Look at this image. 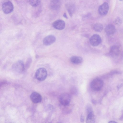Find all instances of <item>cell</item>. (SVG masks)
Listing matches in <instances>:
<instances>
[{
    "label": "cell",
    "mask_w": 123,
    "mask_h": 123,
    "mask_svg": "<svg viewBox=\"0 0 123 123\" xmlns=\"http://www.w3.org/2000/svg\"><path fill=\"white\" fill-rule=\"evenodd\" d=\"M2 9L4 13L6 14H9L13 11V5L11 2L9 1H6L2 4Z\"/></svg>",
    "instance_id": "cell-5"
},
{
    "label": "cell",
    "mask_w": 123,
    "mask_h": 123,
    "mask_svg": "<svg viewBox=\"0 0 123 123\" xmlns=\"http://www.w3.org/2000/svg\"><path fill=\"white\" fill-rule=\"evenodd\" d=\"M47 72L44 68H41L38 69L36 71L35 76L36 79L38 80H44L47 76Z\"/></svg>",
    "instance_id": "cell-2"
},
{
    "label": "cell",
    "mask_w": 123,
    "mask_h": 123,
    "mask_svg": "<svg viewBox=\"0 0 123 123\" xmlns=\"http://www.w3.org/2000/svg\"><path fill=\"white\" fill-rule=\"evenodd\" d=\"M92 28L95 31L100 32L103 30V26L102 24L99 23H97L93 25Z\"/></svg>",
    "instance_id": "cell-16"
},
{
    "label": "cell",
    "mask_w": 123,
    "mask_h": 123,
    "mask_svg": "<svg viewBox=\"0 0 123 123\" xmlns=\"http://www.w3.org/2000/svg\"><path fill=\"white\" fill-rule=\"evenodd\" d=\"M56 38L53 35H50L46 37L43 39V43L46 46L50 45L53 43L56 40Z\"/></svg>",
    "instance_id": "cell-9"
},
{
    "label": "cell",
    "mask_w": 123,
    "mask_h": 123,
    "mask_svg": "<svg viewBox=\"0 0 123 123\" xmlns=\"http://www.w3.org/2000/svg\"><path fill=\"white\" fill-rule=\"evenodd\" d=\"M84 121V117L82 115H81L80 117V121L81 122H83Z\"/></svg>",
    "instance_id": "cell-21"
},
{
    "label": "cell",
    "mask_w": 123,
    "mask_h": 123,
    "mask_svg": "<svg viewBox=\"0 0 123 123\" xmlns=\"http://www.w3.org/2000/svg\"><path fill=\"white\" fill-rule=\"evenodd\" d=\"M71 99L70 95L68 93H64L62 94L59 97V101L63 106L67 105L69 104Z\"/></svg>",
    "instance_id": "cell-3"
},
{
    "label": "cell",
    "mask_w": 123,
    "mask_h": 123,
    "mask_svg": "<svg viewBox=\"0 0 123 123\" xmlns=\"http://www.w3.org/2000/svg\"><path fill=\"white\" fill-rule=\"evenodd\" d=\"M61 5L60 0H51L50 3V6L52 9L56 10L60 7Z\"/></svg>",
    "instance_id": "cell-12"
},
{
    "label": "cell",
    "mask_w": 123,
    "mask_h": 123,
    "mask_svg": "<svg viewBox=\"0 0 123 123\" xmlns=\"http://www.w3.org/2000/svg\"><path fill=\"white\" fill-rule=\"evenodd\" d=\"M71 62L75 64H78L81 63L83 61V58L81 57L74 56H72L70 59Z\"/></svg>",
    "instance_id": "cell-14"
},
{
    "label": "cell",
    "mask_w": 123,
    "mask_h": 123,
    "mask_svg": "<svg viewBox=\"0 0 123 123\" xmlns=\"http://www.w3.org/2000/svg\"><path fill=\"white\" fill-rule=\"evenodd\" d=\"M109 9L108 4V3L105 2L99 6L98 11L100 14L101 15H104L107 14Z\"/></svg>",
    "instance_id": "cell-8"
},
{
    "label": "cell",
    "mask_w": 123,
    "mask_h": 123,
    "mask_svg": "<svg viewBox=\"0 0 123 123\" xmlns=\"http://www.w3.org/2000/svg\"><path fill=\"white\" fill-rule=\"evenodd\" d=\"M105 31L106 33L108 35H112L115 32L116 29L115 26L113 25L109 24L105 27Z\"/></svg>",
    "instance_id": "cell-13"
},
{
    "label": "cell",
    "mask_w": 123,
    "mask_h": 123,
    "mask_svg": "<svg viewBox=\"0 0 123 123\" xmlns=\"http://www.w3.org/2000/svg\"><path fill=\"white\" fill-rule=\"evenodd\" d=\"M120 52V50L119 47L117 46H113L110 48V53L113 57H116L118 56Z\"/></svg>",
    "instance_id": "cell-11"
},
{
    "label": "cell",
    "mask_w": 123,
    "mask_h": 123,
    "mask_svg": "<svg viewBox=\"0 0 123 123\" xmlns=\"http://www.w3.org/2000/svg\"><path fill=\"white\" fill-rule=\"evenodd\" d=\"M90 43L93 46H96L99 45L101 42V39L99 35L94 34L90 38Z\"/></svg>",
    "instance_id": "cell-6"
},
{
    "label": "cell",
    "mask_w": 123,
    "mask_h": 123,
    "mask_svg": "<svg viewBox=\"0 0 123 123\" xmlns=\"http://www.w3.org/2000/svg\"><path fill=\"white\" fill-rule=\"evenodd\" d=\"M121 22L120 19L119 18H117L115 21V23L117 25H119Z\"/></svg>",
    "instance_id": "cell-20"
},
{
    "label": "cell",
    "mask_w": 123,
    "mask_h": 123,
    "mask_svg": "<svg viewBox=\"0 0 123 123\" xmlns=\"http://www.w3.org/2000/svg\"><path fill=\"white\" fill-rule=\"evenodd\" d=\"M71 91L72 93L74 95H77L78 94V90L75 87H73L71 89Z\"/></svg>",
    "instance_id": "cell-19"
},
{
    "label": "cell",
    "mask_w": 123,
    "mask_h": 123,
    "mask_svg": "<svg viewBox=\"0 0 123 123\" xmlns=\"http://www.w3.org/2000/svg\"><path fill=\"white\" fill-rule=\"evenodd\" d=\"M12 68L16 72L21 73L24 71L25 67L23 62L21 60L16 62L13 65Z\"/></svg>",
    "instance_id": "cell-4"
},
{
    "label": "cell",
    "mask_w": 123,
    "mask_h": 123,
    "mask_svg": "<svg viewBox=\"0 0 123 123\" xmlns=\"http://www.w3.org/2000/svg\"><path fill=\"white\" fill-rule=\"evenodd\" d=\"M92 102H93L94 103H93V104H95V101H94V100H92Z\"/></svg>",
    "instance_id": "cell-24"
},
{
    "label": "cell",
    "mask_w": 123,
    "mask_h": 123,
    "mask_svg": "<svg viewBox=\"0 0 123 123\" xmlns=\"http://www.w3.org/2000/svg\"><path fill=\"white\" fill-rule=\"evenodd\" d=\"M41 0H29L30 4L32 6L36 7L40 3Z\"/></svg>",
    "instance_id": "cell-17"
},
{
    "label": "cell",
    "mask_w": 123,
    "mask_h": 123,
    "mask_svg": "<svg viewBox=\"0 0 123 123\" xmlns=\"http://www.w3.org/2000/svg\"><path fill=\"white\" fill-rule=\"evenodd\" d=\"M30 98L31 101L35 103H40L42 100L41 95L40 94L36 92L32 93L30 95Z\"/></svg>",
    "instance_id": "cell-7"
},
{
    "label": "cell",
    "mask_w": 123,
    "mask_h": 123,
    "mask_svg": "<svg viewBox=\"0 0 123 123\" xmlns=\"http://www.w3.org/2000/svg\"><path fill=\"white\" fill-rule=\"evenodd\" d=\"M63 16L65 18H68V17L67 15L65 13H64Z\"/></svg>",
    "instance_id": "cell-23"
},
{
    "label": "cell",
    "mask_w": 123,
    "mask_h": 123,
    "mask_svg": "<svg viewBox=\"0 0 123 123\" xmlns=\"http://www.w3.org/2000/svg\"><path fill=\"white\" fill-rule=\"evenodd\" d=\"M86 108L87 114L93 111L92 108L90 105H88L86 106Z\"/></svg>",
    "instance_id": "cell-18"
},
{
    "label": "cell",
    "mask_w": 123,
    "mask_h": 123,
    "mask_svg": "<svg viewBox=\"0 0 123 123\" xmlns=\"http://www.w3.org/2000/svg\"><path fill=\"white\" fill-rule=\"evenodd\" d=\"M103 82L101 79L97 78L94 79L91 82L90 86L92 89L94 91H98L102 88Z\"/></svg>",
    "instance_id": "cell-1"
},
{
    "label": "cell",
    "mask_w": 123,
    "mask_h": 123,
    "mask_svg": "<svg viewBox=\"0 0 123 123\" xmlns=\"http://www.w3.org/2000/svg\"><path fill=\"white\" fill-rule=\"evenodd\" d=\"M120 0V1H122L123 0Z\"/></svg>",
    "instance_id": "cell-25"
},
{
    "label": "cell",
    "mask_w": 123,
    "mask_h": 123,
    "mask_svg": "<svg viewBox=\"0 0 123 123\" xmlns=\"http://www.w3.org/2000/svg\"><path fill=\"white\" fill-rule=\"evenodd\" d=\"M95 118L93 112H91L87 114L86 119V122L92 123L95 122Z\"/></svg>",
    "instance_id": "cell-15"
},
{
    "label": "cell",
    "mask_w": 123,
    "mask_h": 123,
    "mask_svg": "<svg viewBox=\"0 0 123 123\" xmlns=\"http://www.w3.org/2000/svg\"><path fill=\"white\" fill-rule=\"evenodd\" d=\"M109 123H117V122L114 121H111L108 122Z\"/></svg>",
    "instance_id": "cell-22"
},
{
    "label": "cell",
    "mask_w": 123,
    "mask_h": 123,
    "mask_svg": "<svg viewBox=\"0 0 123 123\" xmlns=\"http://www.w3.org/2000/svg\"><path fill=\"white\" fill-rule=\"evenodd\" d=\"M65 22L61 20H57L53 24V26L55 28L59 30L63 29L65 27Z\"/></svg>",
    "instance_id": "cell-10"
}]
</instances>
